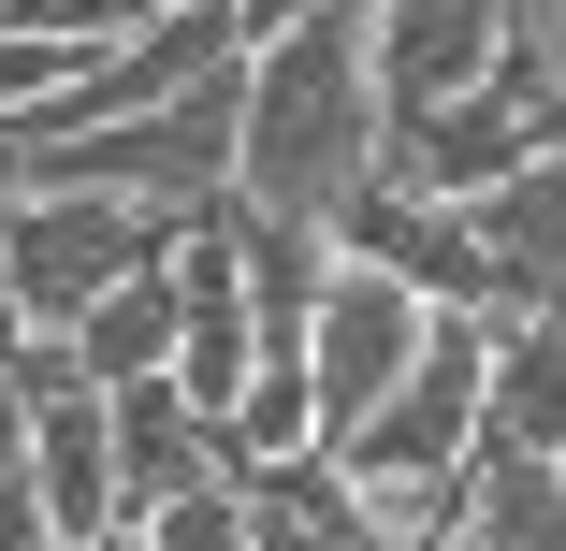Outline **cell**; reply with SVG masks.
Wrapping results in <instances>:
<instances>
[{
    "instance_id": "obj_1",
    "label": "cell",
    "mask_w": 566,
    "mask_h": 551,
    "mask_svg": "<svg viewBox=\"0 0 566 551\" xmlns=\"http://www.w3.org/2000/svg\"><path fill=\"white\" fill-rule=\"evenodd\" d=\"M378 131H392V87H378V44H364L349 0H319L276 44H248V160H233L248 203L334 233L378 189Z\"/></svg>"
},
{
    "instance_id": "obj_2",
    "label": "cell",
    "mask_w": 566,
    "mask_h": 551,
    "mask_svg": "<svg viewBox=\"0 0 566 551\" xmlns=\"http://www.w3.org/2000/svg\"><path fill=\"white\" fill-rule=\"evenodd\" d=\"M480 435H494V319L450 305V319H436V349L407 363V392H392V406H378L334 465L364 479V508H378V522H392V551H407V537H436V522H465Z\"/></svg>"
},
{
    "instance_id": "obj_3",
    "label": "cell",
    "mask_w": 566,
    "mask_h": 551,
    "mask_svg": "<svg viewBox=\"0 0 566 551\" xmlns=\"http://www.w3.org/2000/svg\"><path fill=\"white\" fill-rule=\"evenodd\" d=\"M175 262V218L132 203V189H73V174H30L15 203H0V276H15V305L44 319V335H73V319L102 290H132Z\"/></svg>"
},
{
    "instance_id": "obj_4",
    "label": "cell",
    "mask_w": 566,
    "mask_h": 551,
    "mask_svg": "<svg viewBox=\"0 0 566 551\" xmlns=\"http://www.w3.org/2000/svg\"><path fill=\"white\" fill-rule=\"evenodd\" d=\"M233 160H248V59H218L203 87L146 102V117H117V131H73V146H44L30 174H73V189H132V203L189 218V203H218V189H233Z\"/></svg>"
},
{
    "instance_id": "obj_5",
    "label": "cell",
    "mask_w": 566,
    "mask_h": 551,
    "mask_svg": "<svg viewBox=\"0 0 566 551\" xmlns=\"http://www.w3.org/2000/svg\"><path fill=\"white\" fill-rule=\"evenodd\" d=\"M436 319L450 305H421L392 262H334V290H319V319H305V378H319V451H349V435L407 392V363L436 349Z\"/></svg>"
},
{
    "instance_id": "obj_6",
    "label": "cell",
    "mask_w": 566,
    "mask_h": 551,
    "mask_svg": "<svg viewBox=\"0 0 566 551\" xmlns=\"http://www.w3.org/2000/svg\"><path fill=\"white\" fill-rule=\"evenodd\" d=\"M537 146H552L537 102L465 87V102H421V117H392V131H378V189H407V203H480V189H509Z\"/></svg>"
},
{
    "instance_id": "obj_7",
    "label": "cell",
    "mask_w": 566,
    "mask_h": 551,
    "mask_svg": "<svg viewBox=\"0 0 566 551\" xmlns=\"http://www.w3.org/2000/svg\"><path fill=\"white\" fill-rule=\"evenodd\" d=\"M364 44H378L392 117H421V102L494 87V59H509V0H378V15H364Z\"/></svg>"
},
{
    "instance_id": "obj_8",
    "label": "cell",
    "mask_w": 566,
    "mask_h": 551,
    "mask_svg": "<svg viewBox=\"0 0 566 551\" xmlns=\"http://www.w3.org/2000/svg\"><path fill=\"white\" fill-rule=\"evenodd\" d=\"M334 247H349V262H392L421 305H465V319H494V262H480V218H465V203L364 189L349 218H334Z\"/></svg>"
},
{
    "instance_id": "obj_9",
    "label": "cell",
    "mask_w": 566,
    "mask_h": 551,
    "mask_svg": "<svg viewBox=\"0 0 566 551\" xmlns=\"http://www.w3.org/2000/svg\"><path fill=\"white\" fill-rule=\"evenodd\" d=\"M465 218H480V262H494V319H566V146H537Z\"/></svg>"
},
{
    "instance_id": "obj_10",
    "label": "cell",
    "mask_w": 566,
    "mask_h": 551,
    "mask_svg": "<svg viewBox=\"0 0 566 551\" xmlns=\"http://www.w3.org/2000/svg\"><path fill=\"white\" fill-rule=\"evenodd\" d=\"M30 494L59 508V537H117L132 522V479H117V392H44V435H30Z\"/></svg>"
},
{
    "instance_id": "obj_11",
    "label": "cell",
    "mask_w": 566,
    "mask_h": 551,
    "mask_svg": "<svg viewBox=\"0 0 566 551\" xmlns=\"http://www.w3.org/2000/svg\"><path fill=\"white\" fill-rule=\"evenodd\" d=\"M117 479H132V522H160L175 494L233 479V435H218L175 378H132V392H117Z\"/></svg>"
},
{
    "instance_id": "obj_12",
    "label": "cell",
    "mask_w": 566,
    "mask_h": 551,
    "mask_svg": "<svg viewBox=\"0 0 566 551\" xmlns=\"http://www.w3.org/2000/svg\"><path fill=\"white\" fill-rule=\"evenodd\" d=\"M262 551H392V522L364 508V479L334 465V451H291V465H233Z\"/></svg>"
},
{
    "instance_id": "obj_13",
    "label": "cell",
    "mask_w": 566,
    "mask_h": 551,
    "mask_svg": "<svg viewBox=\"0 0 566 551\" xmlns=\"http://www.w3.org/2000/svg\"><path fill=\"white\" fill-rule=\"evenodd\" d=\"M465 537L480 551H566V465L480 435V479H465Z\"/></svg>"
},
{
    "instance_id": "obj_14",
    "label": "cell",
    "mask_w": 566,
    "mask_h": 551,
    "mask_svg": "<svg viewBox=\"0 0 566 551\" xmlns=\"http://www.w3.org/2000/svg\"><path fill=\"white\" fill-rule=\"evenodd\" d=\"M494 435L566 465V319H494Z\"/></svg>"
},
{
    "instance_id": "obj_15",
    "label": "cell",
    "mask_w": 566,
    "mask_h": 551,
    "mask_svg": "<svg viewBox=\"0 0 566 551\" xmlns=\"http://www.w3.org/2000/svg\"><path fill=\"white\" fill-rule=\"evenodd\" d=\"M160 551H262V522H248V494L233 479H203V494H175L160 522H146Z\"/></svg>"
},
{
    "instance_id": "obj_16",
    "label": "cell",
    "mask_w": 566,
    "mask_h": 551,
    "mask_svg": "<svg viewBox=\"0 0 566 551\" xmlns=\"http://www.w3.org/2000/svg\"><path fill=\"white\" fill-rule=\"evenodd\" d=\"M30 435H44V392L0 363V479H30Z\"/></svg>"
},
{
    "instance_id": "obj_17",
    "label": "cell",
    "mask_w": 566,
    "mask_h": 551,
    "mask_svg": "<svg viewBox=\"0 0 566 551\" xmlns=\"http://www.w3.org/2000/svg\"><path fill=\"white\" fill-rule=\"evenodd\" d=\"M0 551H73V537H59V508H44L30 479H0Z\"/></svg>"
},
{
    "instance_id": "obj_18",
    "label": "cell",
    "mask_w": 566,
    "mask_h": 551,
    "mask_svg": "<svg viewBox=\"0 0 566 551\" xmlns=\"http://www.w3.org/2000/svg\"><path fill=\"white\" fill-rule=\"evenodd\" d=\"M30 335H44V319L15 305V276H0V363H30Z\"/></svg>"
},
{
    "instance_id": "obj_19",
    "label": "cell",
    "mask_w": 566,
    "mask_h": 551,
    "mask_svg": "<svg viewBox=\"0 0 566 551\" xmlns=\"http://www.w3.org/2000/svg\"><path fill=\"white\" fill-rule=\"evenodd\" d=\"M233 15H248V44H276L291 15H319V0H233Z\"/></svg>"
},
{
    "instance_id": "obj_20",
    "label": "cell",
    "mask_w": 566,
    "mask_h": 551,
    "mask_svg": "<svg viewBox=\"0 0 566 551\" xmlns=\"http://www.w3.org/2000/svg\"><path fill=\"white\" fill-rule=\"evenodd\" d=\"M73 551H160V537H146V522H117V537H73Z\"/></svg>"
},
{
    "instance_id": "obj_21",
    "label": "cell",
    "mask_w": 566,
    "mask_h": 551,
    "mask_svg": "<svg viewBox=\"0 0 566 551\" xmlns=\"http://www.w3.org/2000/svg\"><path fill=\"white\" fill-rule=\"evenodd\" d=\"M407 551H480V537H465V522H436V537H407Z\"/></svg>"
},
{
    "instance_id": "obj_22",
    "label": "cell",
    "mask_w": 566,
    "mask_h": 551,
    "mask_svg": "<svg viewBox=\"0 0 566 551\" xmlns=\"http://www.w3.org/2000/svg\"><path fill=\"white\" fill-rule=\"evenodd\" d=\"M349 15H378V0H349Z\"/></svg>"
}]
</instances>
